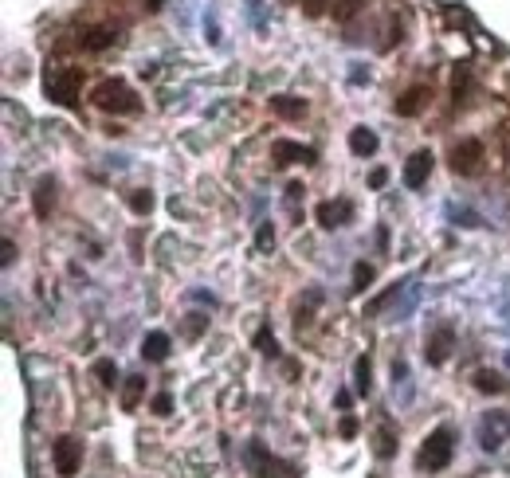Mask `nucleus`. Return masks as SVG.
Instances as JSON below:
<instances>
[{
    "label": "nucleus",
    "mask_w": 510,
    "mask_h": 478,
    "mask_svg": "<svg viewBox=\"0 0 510 478\" xmlns=\"http://www.w3.org/2000/svg\"><path fill=\"white\" fill-rule=\"evenodd\" d=\"M451 451H455L451 431L448 428H436L428 439H424V447H420V467L424 470H444L451 463Z\"/></svg>",
    "instance_id": "nucleus-3"
},
{
    "label": "nucleus",
    "mask_w": 510,
    "mask_h": 478,
    "mask_svg": "<svg viewBox=\"0 0 510 478\" xmlns=\"http://www.w3.org/2000/svg\"><path fill=\"white\" fill-rule=\"evenodd\" d=\"M334 12H338V20H350L353 12H357V0H338V4H334Z\"/></svg>",
    "instance_id": "nucleus-27"
},
{
    "label": "nucleus",
    "mask_w": 510,
    "mask_h": 478,
    "mask_svg": "<svg viewBox=\"0 0 510 478\" xmlns=\"http://www.w3.org/2000/svg\"><path fill=\"white\" fill-rule=\"evenodd\" d=\"M302 8L311 12V16H318V12L326 8V0H302Z\"/></svg>",
    "instance_id": "nucleus-30"
},
{
    "label": "nucleus",
    "mask_w": 510,
    "mask_h": 478,
    "mask_svg": "<svg viewBox=\"0 0 510 478\" xmlns=\"http://www.w3.org/2000/svg\"><path fill=\"white\" fill-rule=\"evenodd\" d=\"M424 99H428V90H424V87H412L409 94L397 102V114H400V118H412V114H420Z\"/></svg>",
    "instance_id": "nucleus-16"
},
{
    "label": "nucleus",
    "mask_w": 510,
    "mask_h": 478,
    "mask_svg": "<svg viewBox=\"0 0 510 478\" xmlns=\"http://www.w3.org/2000/svg\"><path fill=\"white\" fill-rule=\"evenodd\" d=\"M373 369H369V357H357V365H353V384H357V392L361 396H369V389H373Z\"/></svg>",
    "instance_id": "nucleus-20"
},
{
    "label": "nucleus",
    "mask_w": 510,
    "mask_h": 478,
    "mask_svg": "<svg viewBox=\"0 0 510 478\" xmlns=\"http://www.w3.org/2000/svg\"><path fill=\"white\" fill-rule=\"evenodd\" d=\"M510 435V416L507 412H487L479 423V447L483 451H499Z\"/></svg>",
    "instance_id": "nucleus-5"
},
{
    "label": "nucleus",
    "mask_w": 510,
    "mask_h": 478,
    "mask_svg": "<svg viewBox=\"0 0 510 478\" xmlns=\"http://www.w3.org/2000/svg\"><path fill=\"white\" fill-rule=\"evenodd\" d=\"M255 349H260L263 357H279V341H275L271 329H260V333H255Z\"/></svg>",
    "instance_id": "nucleus-23"
},
{
    "label": "nucleus",
    "mask_w": 510,
    "mask_h": 478,
    "mask_svg": "<svg viewBox=\"0 0 510 478\" xmlns=\"http://www.w3.org/2000/svg\"><path fill=\"white\" fill-rule=\"evenodd\" d=\"M432 165H436L432 150H416L409 161H404V184H409V189H424L428 177H432Z\"/></svg>",
    "instance_id": "nucleus-9"
},
{
    "label": "nucleus",
    "mask_w": 510,
    "mask_h": 478,
    "mask_svg": "<svg viewBox=\"0 0 510 478\" xmlns=\"http://www.w3.org/2000/svg\"><path fill=\"white\" fill-rule=\"evenodd\" d=\"M341 435H346V439L357 435V416H341Z\"/></svg>",
    "instance_id": "nucleus-28"
},
{
    "label": "nucleus",
    "mask_w": 510,
    "mask_h": 478,
    "mask_svg": "<svg viewBox=\"0 0 510 478\" xmlns=\"http://www.w3.org/2000/svg\"><path fill=\"white\" fill-rule=\"evenodd\" d=\"M271 161H275V165H295V161L314 165L318 153H314L311 145H299V141H271Z\"/></svg>",
    "instance_id": "nucleus-10"
},
{
    "label": "nucleus",
    "mask_w": 510,
    "mask_h": 478,
    "mask_svg": "<svg viewBox=\"0 0 510 478\" xmlns=\"http://www.w3.org/2000/svg\"><path fill=\"white\" fill-rule=\"evenodd\" d=\"M271 110H275L279 118H302V114H306V99H295V94H275V99H271Z\"/></svg>",
    "instance_id": "nucleus-14"
},
{
    "label": "nucleus",
    "mask_w": 510,
    "mask_h": 478,
    "mask_svg": "<svg viewBox=\"0 0 510 478\" xmlns=\"http://www.w3.org/2000/svg\"><path fill=\"white\" fill-rule=\"evenodd\" d=\"M169 412H173L169 392H161V396H153V416H169Z\"/></svg>",
    "instance_id": "nucleus-25"
},
{
    "label": "nucleus",
    "mask_w": 510,
    "mask_h": 478,
    "mask_svg": "<svg viewBox=\"0 0 510 478\" xmlns=\"http://www.w3.org/2000/svg\"><path fill=\"white\" fill-rule=\"evenodd\" d=\"M385 180H389V173H385V169H373V177H369V184H373V189H381Z\"/></svg>",
    "instance_id": "nucleus-31"
},
{
    "label": "nucleus",
    "mask_w": 510,
    "mask_h": 478,
    "mask_svg": "<svg viewBox=\"0 0 510 478\" xmlns=\"http://www.w3.org/2000/svg\"><path fill=\"white\" fill-rule=\"evenodd\" d=\"M255 243H260L263 251H267V247H275V228H271V224H263V228H260V236H255Z\"/></svg>",
    "instance_id": "nucleus-26"
},
{
    "label": "nucleus",
    "mask_w": 510,
    "mask_h": 478,
    "mask_svg": "<svg viewBox=\"0 0 510 478\" xmlns=\"http://www.w3.org/2000/svg\"><path fill=\"white\" fill-rule=\"evenodd\" d=\"M507 365H510V353H507Z\"/></svg>",
    "instance_id": "nucleus-34"
},
{
    "label": "nucleus",
    "mask_w": 510,
    "mask_h": 478,
    "mask_svg": "<svg viewBox=\"0 0 510 478\" xmlns=\"http://www.w3.org/2000/svg\"><path fill=\"white\" fill-rule=\"evenodd\" d=\"M12 259H16V247H12V239H4V267H8Z\"/></svg>",
    "instance_id": "nucleus-32"
},
{
    "label": "nucleus",
    "mask_w": 510,
    "mask_h": 478,
    "mask_svg": "<svg viewBox=\"0 0 510 478\" xmlns=\"http://www.w3.org/2000/svg\"><path fill=\"white\" fill-rule=\"evenodd\" d=\"M204 326H208V318H200V314H192V321L185 326V333H189V338H197V333H200Z\"/></svg>",
    "instance_id": "nucleus-29"
},
{
    "label": "nucleus",
    "mask_w": 510,
    "mask_h": 478,
    "mask_svg": "<svg viewBox=\"0 0 510 478\" xmlns=\"http://www.w3.org/2000/svg\"><path fill=\"white\" fill-rule=\"evenodd\" d=\"M90 99H94V106H99V110H106V114H134V110H138V94H134L122 79L99 82Z\"/></svg>",
    "instance_id": "nucleus-1"
},
{
    "label": "nucleus",
    "mask_w": 510,
    "mask_h": 478,
    "mask_svg": "<svg viewBox=\"0 0 510 478\" xmlns=\"http://www.w3.org/2000/svg\"><path fill=\"white\" fill-rule=\"evenodd\" d=\"M48 99L55 106H75L79 102V87H83V71L79 67H59V71H48Z\"/></svg>",
    "instance_id": "nucleus-2"
},
{
    "label": "nucleus",
    "mask_w": 510,
    "mask_h": 478,
    "mask_svg": "<svg viewBox=\"0 0 510 478\" xmlns=\"http://www.w3.org/2000/svg\"><path fill=\"white\" fill-rule=\"evenodd\" d=\"M475 389L479 392H507V380H502L495 369H479L475 372Z\"/></svg>",
    "instance_id": "nucleus-17"
},
{
    "label": "nucleus",
    "mask_w": 510,
    "mask_h": 478,
    "mask_svg": "<svg viewBox=\"0 0 510 478\" xmlns=\"http://www.w3.org/2000/svg\"><path fill=\"white\" fill-rule=\"evenodd\" d=\"M114 40H118L114 31H106V28H90L87 36H83V48H87V51H102V48H111Z\"/></svg>",
    "instance_id": "nucleus-18"
},
{
    "label": "nucleus",
    "mask_w": 510,
    "mask_h": 478,
    "mask_svg": "<svg viewBox=\"0 0 510 478\" xmlns=\"http://www.w3.org/2000/svg\"><path fill=\"white\" fill-rule=\"evenodd\" d=\"M94 377L102 389H118V365L114 361H94Z\"/></svg>",
    "instance_id": "nucleus-21"
},
{
    "label": "nucleus",
    "mask_w": 510,
    "mask_h": 478,
    "mask_svg": "<svg viewBox=\"0 0 510 478\" xmlns=\"http://www.w3.org/2000/svg\"><path fill=\"white\" fill-rule=\"evenodd\" d=\"M130 208L138 212V216H150V212H153V192H150V189L130 192Z\"/></svg>",
    "instance_id": "nucleus-22"
},
{
    "label": "nucleus",
    "mask_w": 510,
    "mask_h": 478,
    "mask_svg": "<svg viewBox=\"0 0 510 478\" xmlns=\"http://www.w3.org/2000/svg\"><path fill=\"white\" fill-rule=\"evenodd\" d=\"M377 455L381 458L397 455V431H392V419H381V428H377Z\"/></svg>",
    "instance_id": "nucleus-15"
},
{
    "label": "nucleus",
    "mask_w": 510,
    "mask_h": 478,
    "mask_svg": "<svg viewBox=\"0 0 510 478\" xmlns=\"http://www.w3.org/2000/svg\"><path fill=\"white\" fill-rule=\"evenodd\" d=\"M479 165H483V141L467 138V141H460V145L451 150V173H460V177H475Z\"/></svg>",
    "instance_id": "nucleus-6"
},
{
    "label": "nucleus",
    "mask_w": 510,
    "mask_h": 478,
    "mask_svg": "<svg viewBox=\"0 0 510 478\" xmlns=\"http://www.w3.org/2000/svg\"><path fill=\"white\" fill-rule=\"evenodd\" d=\"M141 392H146V380H141V377H126V392H122V408H126V412H134V408H138V400H141Z\"/></svg>",
    "instance_id": "nucleus-19"
},
{
    "label": "nucleus",
    "mask_w": 510,
    "mask_h": 478,
    "mask_svg": "<svg viewBox=\"0 0 510 478\" xmlns=\"http://www.w3.org/2000/svg\"><path fill=\"white\" fill-rule=\"evenodd\" d=\"M451 345H455V329L444 321V326H436L424 338V357H428V365H444V361L451 357Z\"/></svg>",
    "instance_id": "nucleus-7"
},
{
    "label": "nucleus",
    "mask_w": 510,
    "mask_h": 478,
    "mask_svg": "<svg viewBox=\"0 0 510 478\" xmlns=\"http://www.w3.org/2000/svg\"><path fill=\"white\" fill-rule=\"evenodd\" d=\"M51 463H55V475L59 478H75L83 467V443L75 435H59L51 443Z\"/></svg>",
    "instance_id": "nucleus-4"
},
{
    "label": "nucleus",
    "mask_w": 510,
    "mask_h": 478,
    "mask_svg": "<svg viewBox=\"0 0 510 478\" xmlns=\"http://www.w3.org/2000/svg\"><path fill=\"white\" fill-rule=\"evenodd\" d=\"M146 4H150V8H161V0H146Z\"/></svg>",
    "instance_id": "nucleus-33"
},
{
    "label": "nucleus",
    "mask_w": 510,
    "mask_h": 478,
    "mask_svg": "<svg viewBox=\"0 0 510 478\" xmlns=\"http://www.w3.org/2000/svg\"><path fill=\"white\" fill-rule=\"evenodd\" d=\"M141 357L146 361H165L169 357V333H161V329L146 333V338H141Z\"/></svg>",
    "instance_id": "nucleus-13"
},
{
    "label": "nucleus",
    "mask_w": 510,
    "mask_h": 478,
    "mask_svg": "<svg viewBox=\"0 0 510 478\" xmlns=\"http://www.w3.org/2000/svg\"><path fill=\"white\" fill-rule=\"evenodd\" d=\"M314 216H318V224L326 231L346 228V224L353 219V204H350V200H322L318 208H314Z\"/></svg>",
    "instance_id": "nucleus-8"
},
{
    "label": "nucleus",
    "mask_w": 510,
    "mask_h": 478,
    "mask_svg": "<svg viewBox=\"0 0 510 478\" xmlns=\"http://www.w3.org/2000/svg\"><path fill=\"white\" fill-rule=\"evenodd\" d=\"M373 282V267L369 263H357V267H353V290H365Z\"/></svg>",
    "instance_id": "nucleus-24"
},
{
    "label": "nucleus",
    "mask_w": 510,
    "mask_h": 478,
    "mask_svg": "<svg viewBox=\"0 0 510 478\" xmlns=\"http://www.w3.org/2000/svg\"><path fill=\"white\" fill-rule=\"evenodd\" d=\"M31 208H36V219H48L51 208H55V180L40 177L36 180V192H31Z\"/></svg>",
    "instance_id": "nucleus-11"
},
{
    "label": "nucleus",
    "mask_w": 510,
    "mask_h": 478,
    "mask_svg": "<svg viewBox=\"0 0 510 478\" xmlns=\"http://www.w3.org/2000/svg\"><path fill=\"white\" fill-rule=\"evenodd\" d=\"M377 133L369 130V126H353L350 130V150L357 153V157H373V153H377Z\"/></svg>",
    "instance_id": "nucleus-12"
}]
</instances>
